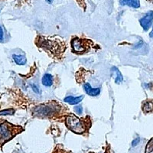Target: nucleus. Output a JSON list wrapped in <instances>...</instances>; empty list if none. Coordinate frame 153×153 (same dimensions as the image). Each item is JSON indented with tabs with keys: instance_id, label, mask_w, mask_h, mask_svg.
<instances>
[{
	"instance_id": "obj_1",
	"label": "nucleus",
	"mask_w": 153,
	"mask_h": 153,
	"mask_svg": "<svg viewBox=\"0 0 153 153\" xmlns=\"http://www.w3.org/2000/svg\"><path fill=\"white\" fill-rule=\"evenodd\" d=\"M66 125L70 130L76 133H83L86 129L84 123L74 114L69 115L67 117Z\"/></svg>"
},
{
	"instance_id": "obj_2",
	"label": "nucleus",
	"mask_w": 153,
	"mask_h": 153,
	"mask_svg": "<svg viewBox=\"0 0 153 153\" xmlns=\"http://www.w3.org/2000/svg\"><path fill=\"white\" fill-rule=\"evenodd\" d=\"M15 135L16 133H14V126L8 123H4L0 125V144H3L7 142Z\"/></svg>"
},
{
	"instance_id": "obj_3",
	"label": "nucleus",
	"mask_w": 153,
	"mask_h": 153,
	"mask_svg": "<svg viewBox=\"0 0 153 153\" xmlns=\"http://www.w3.org/2000/svg\"><path fill=\"white\" fill-rule=\"evenodd\" d=\"M71 47L76 53H84L88 49V41L74 38L71 41Z\"/></svg>"
},
{
	"instance_id": "obj_4",
	"label": "nucleus",
	"mask_w": 153,
	"mask_h": 153,
	"mask_svg": "<svg viewBox=\"0 0 153 153\" xmlns=\"http://www.w3.org/2000/svg\"><path fill=\"white\" fill-rule=\"evenodd\" d=\"M139 23L141 25V26L144 29V31H148L150 28L151 25L153 23V12L152 11H149L143 16L140 20H139Z\"/></svg>"
},
{
	"instance_id": "obj_5",
	"label": "nucleus",
	"mask_w": 153,
	"mask_h": 153,
	"mask_svg": "<svg viewBox=\"0 0 153 153\" xmlns=\"http://www.w3.org/2000/svg\"><path fill=\"white\" fill-rule=\"evenodd\" d=\"M84 90L88 95L91 96V97H96V96L99 95L100 93V87H97V88H93L91 86V84L87 83L84 85Z\"/></svg>"
},
{
	"instance_id": "obj_6",
	"label": "nucleus",
	"mask_w": 153,
	"mask_h": 153,
	"mask_svg": "<svg viewBox=\"0 0 153 153\" xmlns=\"http://www.w3.org/2000/svg\"><path fill=\"white\" fill-rule=\"evenodd\" d=\"M120 3L121 5H127L134 9L140 7L139 0H120Z\"/></svg>"
},
{
	"instance_id": "obj_7",
	"label": "nucleus",
	"mask_w": 153,
	"mask_h": 153,
	"mask_svg": "<svg viewBox=\"0 0 153 153\" xmlns=\"http://www.w3.org/2000/svg\"><path fill=\"white\" fill-rule=\"evenodd\" d=\"M83 99H84V96H80V97H72V96H68L65 98L64 100L71 105H76L80 103Z\"/></svg>"
},
{
	"instance_id": "obj_8",
	"label": "nucleus",
	"mask_w": 153,
	"mask_h": 153,
	"mask_svg": "<svg viewBox=\"0 0 153 153\" xmlns=\"http://www.w3.org/2000/svg\"><path fill=\"white\" fill-rule=\"evenodd\" d=\"M54 110L51 107L49 106H39L37 108V112L38 115H45V116H48L51 113H53Z\"/></svg>"
},
{
	"instance_id": "obj_9",
	"label": "nucleus",
	"mask_w": 153,
	"mask_h": 153,
	"mask_svg": "<svg viewBox=\"0 0 153 153\" xmlns=\"http://www.w3.org/2000/svg\"><path fill=\"white\" fill-rule=\"evenodd\" d=\"M112 73H113V76H115V82H116V84H120L123 80L122 74H121L120 70L117 68L114 67V68H112Z\"/></svg>"
},
{
	"instance_id": "obj_10",
	"label": "nucleus",
	"mask_w": 153,
	"mask_h": 153,
	"mask_svg": "<svg viewBox=\"0 0 153 153\" xmlns=\"http://www.w3.org/2000/svg\"><path fill=\"white\" fill-rule=\"evenodd\" d=\"M42 84L45 87H51L53 84V76L50 74H45L42 79Z\"/></svg>"
},
{
	"instance_id": "obj_11",
	"label": "nucleus",
	"mask_w": 153,
	"mask_h": 153,
	"mask_svg": "<svg viewBox=\"0 0 153 153\" xmlns=\"http://www.w3.org/2000/svg\"><path fill=\"white\" fill-rule=\"evenodd\" d=\"M13 60L15 62L19 65H24L26 64L27 59L26 57H25L24 55H18V54H14L12 56Z\"/></svg>"
},
{
	"instance_id": "obj_12",
	"label": "nucleus",
	"mask_w": 153,
	"mask_h": 153,
	"mask_svg": "<svg viewBox=\"0 0 153 153\" xmlns=\"http://www.w3.org/2000/svg\"><path fill=\"white\" fill-rule=\"evenodd\" d=\"M143 110L144 113H150L153 111V101H146L143 106Z\"/></svg>"
},
{
	"instance_id": "obj_13",
	"label": "nucleus",
	"mask_w": 153,
	"mask_h": 153,
	"mask_svg": "<svg viewBox=\"0 0 153 153\" xmlns=\"http://www.w3.org/2000/svg\"><path fill=\"white\" fill-rule=\"evenodd\" d=\"M153 151V138L148 142L146 147V153H151Z\"/></svg>"
},
{
	"instance_id": "obj_14",
	"label": "nucleus",
	"mask_w": 153,
	"mask_h": 153,
	"mask_svg": "<svg viewBox=\"0 0 153 153\" xmlns=\"http://www.w3.org/2000/svg\"><path fill=\"white\" fill-rule=\"evenodd\" d=\"M15 113V110L12 109L9 110H5L2 111H0V116H7V115H13Z\"/></svg>"
},
{
	"instance_id": "obj_15",
	"label": "nucleus",
	"mask_w": 153,
	"mask_h": 153,
	"mask_svg": "<svg viewBox=\"0 0 153 153\" xmlns=\"http://www.w3.org/2000/svg\"><path fill=\"white\" fill-rule=\"evenodd\" d=\"M74 110L76 113H78V114H81L82 112H83V108H82V106H75Z\"/></svg>"
},
{
	"instance_id": "obj_16",
	"label": "nucleus",
	"mask_w": 153,
	"mask_h": 153,
	"mask_svg": "<svg viewBox=\"0 0 153 153\" xmlns=\"http://www.w3.org/2000/svg\"><path fill=\"white\" fill-rule=\"evenodd\" d=\"M31 87H32V90H33V91L35 93H36V94H38V93H40V91H39V88L38 87V86L35 85V84H32L31 85Z\"/></svg>"
},
{
	"instance_id": "obj_17",
	"label": "nucleus",
	"mask_w": 153,
	"mask_h": 153,
	"mask_svg": "<svg viewBox=\"0 0 153 153\" xmlns=\"http://www.w3.org/2000/svg\"><path fill=\"white\" fill-rule=\"evenodd\" d=\"M139 141H140V139H139V138H136V139H135L133 140V141H132V146H137L138 144H139Z\"/></svg>"
},
{
	"instance_id": "obj_18",
	"label": "nucleus",
	"mask_w": 153,
	"mask_h": 153,
	"mask_svg": "<svg viewBox=\"0 0 153 153\" xmlns=\"http://www.w3.org/2000/svg\"><path fill=\"white\" fill-rule=\"evenodd\" d=\"M3 37H4L3 30H2V26L0 25V42H2V41L3 40Z\"/></svg>"
},
{
	"instance_id": "obj_19",
	"label": "nucleus",
	"mask_w": 153,
	"mask_h": 153,
	"mask_svg": "<svg viewBox=\"0 0 153 153\" xmlns=\"http://www.w3.org/2000/svg\"><path fill=\"white\" fill-rule=\"evenodd\" d=\"M149 36L151 37V38H153V28H152V31H151V32H150Z\"/></svg>"
},
{
	"instance_id": "obj_20",
	"label": "nucleus",
	"mask_w": 153,
	"mask_h": 153,
	"mask_svg": "<svg viewBox=\"0 0 153 153\" xmlns=\"http://www.w3.org/2000/svg\"><path fill=\"white\" fill-rule=\"evenodd\" d=\"M48 2H49V3H51V2H53V0H47Z\"/></svg>"
},
{
	"instance_id": "obj_21",
	"label": "nucleus",
	"mask_w": 153,
	"mask_h": 153,
	"mask_svg": "<svg viewBox=\"0 0 153 153\" xmlns=\"http://www.w3.org/2000/svg\"><path fill=\"white\" fill-rule=\"evenodd\" d=\"M106 153H110V152H109V151H107V152H106Z\"/></svg>"
},
{
	"instance_id": "obj_22",
	"label": "nucleus",
	"mask_w": 153,
	"mask_h": 153,
	"mask_svg": "<svg viewBox=\"0 0 153 153\" xmlns=\"http://www.w3.org/2000/svg\"><path fill=\"white\" fill-rule=\"evenodd\" d=\"M91 153H93V152H91Z\"/></svg>"
}]
</instances>
